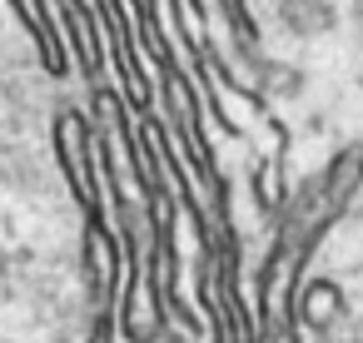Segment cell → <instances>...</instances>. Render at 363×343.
Segmentation results:
<instances>
[{
	"instance_id": "52a82bcc",
	"label": "cell",
	"mask_w": 363,
	"mask_h": 343,
	"mask_svg": "<svg viewBox=\"0 0 363 343\" xmlns=\"http://www.w3.org/2000/svg\"><path fill=\"white\" fill-rule=\"evenodd\" d=\"M254 343H303V333H298L294 318H269V323H259Z\"/></svg>"
},
{
	"instance_id": "8992f818",
	"label": "cell",
	"mask_w": 363,
	"mask_h": 343,
	"mask_svg": "<svg viewBox=\"0 0 363 343\" xmlns=\"http://www.w3.org/2000/svg\"><path fill=\"white\" fill-rule=\"evenodd\" d=\"M343 318H348V293H343V283H333L328 274H313V279L298 283V293H294V323H298V328L328 333V328H338Z\"/></svg>"
},
{
	"instance_id": "5b68a950",
	"label": "cell",
	"mask_w": 363,
	"mask_h": 343,
	"mask_svg": "<svg viewBox=\"0 0 363 343\" xmlns=\"http://www.w3.org/2000/svg\"><path fill=\"white\" fill-rule=\"evenodd\" d=\"M55 16L65 21L60 40H65V55H75L80 75L90 85H105V30H100V11L90 0H65L55 6Z\"/></svg>"
},
{
	"instance_id": "6da1fadb",
	"label": "cell",
	"mask_w": 363,
	"mask_h": 343,
	"mask_svg": "<svg viewBox=\"0 0 363 343\" xmlns=\"http://www.w3.org/2000/svg\"><path fill=\"white\" fill-rule=\"evenodd\" d=\"M50 150H55V164H60L65 189L80 204V214L105 219V189H100V169H95V125H90V115L75 110V105H60L55 120H50Z\"/></svg>"
},
{
	"instance_id": "3957f363",
	"label": "cell",
	"mask_w": 363,
	"mask_h": 343,
	"mask_svg": "<svg viewBox=\"0 0 363 343\" xmlns=\"http://www.w3.org/2000/svg\"><path fill=\"white\" fill-rule=\"evenodd\" d=\"M115 333L125 343H164V333H169V318L160 308V293H155L145 264L125 269V283H120V298H115Z\"/></svg>"
},
{
	"instance_id": "7a4b0ae2",
	"label": "cell",
	"mask_w": 363,
	"mask_h": 343,
	"mask_svg": "<svg viewBox=\"0 0 363 343\" xmlns=\"http://www.w3.org/2000/svg\"><path fill=\"white\" fill-rule=\"evenodd\" d=\"M80 264H85V283H90L95 313H115V298H120V283H125V249H120L110 219H85Z\"/></svg>"
},
{
	"instance_id": "277c9868",
	"label": "cell",
	"mask_w": 363,
	"mask_h": 343,
	"mask_svg": "<svg viewBox=\"0 0 363 343\" xmlns=\"http://www.w3.org/2000/svg\"><path fill=\"white\" fill-rule=\"evenodd\" d=\"M264 130H269V145H264V154L254 159V169H249V194H254V209L264 214V219H279L284 214V204H289V130H284V120H274V115H264Z\"/></svg>"
}]
</instances>
